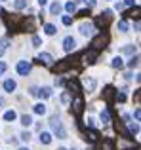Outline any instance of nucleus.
<instances>
[{"instance_id":"f257e3e1","label":"nucleus","mask_w":141,"mask_h":150,"mask_svg":"<svg viewBox=\"0 0 141 150\" xmlns=\"http://www.w3.org/2000/svg\"><path fill=\"white\" fill-rule=\"evenodd\" d=\"M50 125H52L53 133L57 135V139H65V137H67V131H65L63 124L59 122V118H57V116H52V120H50Z\"/></svg>"},{"instance_id":"f03ea898","label":"nucleus","mask_w":141,"mask_h":150,"mask_svg":"<svg viewBox=\"0 0 141 150\" xmlns=\"http://www.w3.org/2000/svg\"><path fill=\"white\" fill-rule=\"evenodd\" d=\"M107 42H109V36H107V34H103V33L97 34V36L92 40V50L99 51L101 48H105V46H107Z\"/></svg>"},{"instance_id":"7ed1b4c3","label":"nucleus","mask_w":141,"mask_h":150,"mask_svg":"<svg viewBox=\"0 0 141 150\" xmlns=\"http://www.w3.org/2000/svg\"><path fill=\"white\" fill-rule=\"evenodd\" d=\"M73 112L76 116H82V112H84V99H82L80 93H76L73 99Z\"/></svg>"},{"instance_id":"20e7f679","label":"nucleus","mask_w":141,"mask_h":150,"mask_svg":"<svg viewBox=\"0 0 141 150\" xmlns=\"http://www.w3.org/2000/svg\"><path fill=\"white\" fill-rule=\"evenodd\" d=\"M97 53H99V51H95V50L86 51V53L82 55V61L88 63V65H93V63H95V59H97Z\"/></svg>"},{"instance_id":"39448f33","label":"nucleus","mask_w":141,"mask_h":150,"mask_svg":"<svg viewBox=\"0 0 141 150\" xmlns=\"http://www.w3.org/2000/svg\"><path fill=\"white\" fill-rule=\"evenodd\" d=\"M17 72L21 74V76H27V74L31 72V63L29 61H19L17 63Z\"/></svg>"},{"instance_id":"423d86ee","label":"nucleus","mask_w":141,"mask_h":150,"mask_svg":"<svg viewBox=\"0 0 141 150\" xmlns=\"http://www.w3.org/2000/svg\"><path fill=\"white\" fill-rule=\"evenodd\" d=\"M74 48H76V40H74L73 36H67V38L63 40V50H65V51H73Z\"/></svg>"},{"instance_id":"0eeeda50","label":"nucleus","mask_w":141,"mask_h":150,"mask_svg":"<svg viewBox=\"0 0 141 150\" xmlns=\"http://www.w3.org/2000/svg\"><path fill=\"white\" fill-rule=\"evenodd\" d=\"M73 67V59H63L61 63H57V67H56V70L57 72H63V70H67Z\"/></svg>"},{"instance_id":"6e6552de","label":"nucleus","mask_w":141,"mask_h":150,"mask_svg":"<svg viewBox=\"0 0 141 150\" xmlns=\"http://www.w3.org/2000/svg\"><path fill=\"white\" fill-rule=\"evenodd\" d=\"M82 82H84V86H86V89H88V93H92L93 89H95V80H93V78L84 76V78H82Z\"/></svg>"},{"instance_id":"1a4fd4ad","label":"nucleus","mask_w":141,"mask_h":150,"mask_svg":"<svg viewBox=\"0 0 141 150\" xmlns=\"http://www.w3.org/2000/svg\"><path fill=\"white\" fill-rule=\"evenodd\" d=\"M99 150H115V141L113 139H103V143H101V146H99Z\"/></svg>"},{"instance_id":"9d476101","label":"nucleus","mask_w":141,"mask_h":150,"mask_svg":"<svg viewBox=\"0 0 141 150\" xmlns=\"http://www.w3.org/2000/svg\"><path fill=\"white\" fill-rule=\"evenodd\" d=\"M38 63H44V65H52V63H53V57H52L50 53H46V51H44V53L38 55Z\"/></svg>"},{"instance_id":"9b49d317","label":"nucleus","mask_w":141,"mask_h":150,"mask_svg":"<svg viewBox=\"0 0 141 150\" xmlns=\"http://www.w3.org/2000/svg\"><path fill=\"white\" fill-rule=\"evenodd\" d=\"M92 30H93V25H92V23H82V25H80V33L84 34V36L92 34Z\"/></svg>"},{"instance_id":"f8f14e48","label":"nucleus","mask_w":141,"mask_h":150,"mask_svg":"<svg viewBox=\"0 0 141 150\" xmlns=\"http://www.w3.org/2000/svg\"><path fill=\"white\" fill-rule=\"evenodd\" d=\"M113 95H115V88H113V86H107V88L103 89V97H105L109 103H111V101H113Z\"/></svg>"},{"instance_id":"ddd939ff","label":"nucleus","mask_w":141,"mask_h":150,"mask_svg":"<svg viewBox=\"0 0 141 150\" xmlns=\"http://www.w3.org/2000/svg\"><path fill=\"white\" fill-rule=\"evenodd\" d=\"M86 137L90 139V143H97V139H99V133H97L95 129H88V131H86Z\"/></svg>"},{"instance_id":"4468645a","label":"nucleus","mask_w":141,"mask_h":150,"mask_svg":"<svg viewBox=\"0 0 141 150\" xmlns=\"http://www.w3.org/2000/svg\"><path fill=\"white\" fill-rule=\"evenodd\" d=\"M115 127H116V131H120V133H122V137H126V139H132V137H130V131H126V127H124V125L120 124V122H116V124H115Z\"/></svg>"},{"instance_id":"2eb2a0df","label":"nucleus","mask_w":141,"mask_h":150,"mask_svg":"<svg viewBox=\"0 0 141 150\" xmlns=\"http://www.w3.org/2000/svg\"><path fill=\"white\" fill-rule=\"evenodd\" d=\"M15 88H17V84H15V82L14 80H6V82H4V89H6V91H15Z\"/></svg>"},{"instance_id":"dca6fc26","label":"nucleus","mask_w":141,"mask_h":150,"mask_svg":"<svg viewBox=\"0 0 141 150\" xmlns=\"http://www.w3.org/2000/svg\"><path fill=\"white\" fill-rule=\"evenodd\" d=\"M38 95H40L42 99H48V97H52V89L50 88H42V89H38Z\"/></svg>"},{"instance_id":"f3484780","label":"nucleus","mask_w":141,"mask_h":150,"mask_svg":"<svg viewBox=\"0 0 141 150\" xmlns=\"http://www.w3.org/2000/svg\"><path fill=\"white\" fill-rule=\"evenodd\" d=\"M111 67H115V69H122L124 63H122V57H113L111 61Z\"/></svg>"},{"instance_id":"a211bd4d","label":"nucleus","mask_w":141,"mask_h":150,"mask_svg":"<svg viewBox=\"0 0 141 150\" xmlns=\"http://www.w3.org/2000/svg\"><path fill=\"white\" fill-rule=\"evenodd\" d=\"M40 143H42V144H50V143H52V135H50L48 131H44V133L40 135Z\"/></svg>"},{"instance_id":"6ab92c4d","label":"nucleus","mask_w":141,"mask_h":150,"mask_svg":"<svg viewBox=\"0 0 141 150\" xmlns=\"http://www.w3.org/2000/svg\"><path fill=\"white\" fill-rule=\"evenodd\" d=\"M15 118H17V114H15V110H8V112L4 114V120H6V122H14Z\"/></svg>"},{"instance_id":"aec40b11","label":"nucleus","mask_w":141,"mask_h":150,"mask_svg":"<svg viewBox=\"0 0 141 150\" xmlns=\"http://www.w3.org/2000/svg\"><path fill=\"white\" fill-rule=\"evenodd\" d=\"M34 114H40V116H44V114H46V106L42 105V103L34 105Z\"/></svg>"},{"instance_id":"412c9836","label":"nucleus","mask_w":141,"mask_h":150,"mask_svg":"<svg viewBox=\"0 0 141 150\" xmlns=\"http://www.w3.org/2000/svg\"><path fill=\"white\" fill-rule=\"evenodd\" d=\"M21 124L25 125V127H29V125L33 124V118H31L29 114H23V116H21Z\"/></svg>"},{"instance_id":"4be33fe9","label":"nucleus","mask_w":141,"mask_h":150,"mask_svg":"<svg viewBox=\"0 0 141 150\" xmlns=\"http://www.w3.org/2000/svg\"><path fill=\"white\" fill-rule=\"evenodd\" d=\"M44 30H46V34H50V36H53V34L57 33V29H56V27L52 25V23H48V25L44 27Z\"/></svg>"},{"instance_id":"5701e85b","label":"nucleus","mask_w":141,"mask_h":150,"mask_svg":"<svg viewBox=\"0 0 141 150\" xmlns=\"http://www.w3.org/2000/svg\"><path fill=\"white\" fill-rule=\"evenodd\" d=\"M59 11H61V4H59V2H53L52 8H50V13L56 15V13H59Z\"/></svg>"},{"instance_id":"b1692460","label":"nucleus","mask_w":141,"mask_h":150,"mask_svg":"<svg viewBox=\"0 0 141 150\" xmlns=\"http://www.w3.org/2000/svg\"><path fill=\"white\" fill-rule=\"evenodd\" d=\"M65 10H67L69 13H74V11H76V4H74V2H67V4H65Z\"/></svg>"},{"instance_id":"393cba45","label":"nucleus","mask_w":141,"mask_h":150,"mask_svg":"<svg viewBox=\"0 0 141 150\" xmlns=\"http://www.w3.org/2000/svg\"><path fill=\"white\" fill-rule=\"evenodd\" d=\"M118 29H120V33H126V30H128V23H126V19H120V21H118Z\"/></svg>"},{"instance_id":"a878e982","label":"nucleus","mask_w":141,"mask_h":150,"mask_svg":"<svg viewBox=\"0 0 141 150\" xmlns=\"http://www.w3.org/2000/svg\"><path fill=\"white\" fill-rule=\"evenodd\" d=\"M137 65H139V57L135 55V57H132V59H130V63H128V67H130V69H135Z\"/></svg>"},{"instance_id":"bb28decb","label":"nucleus","mask_w":141,"mask_h":150,"mask_svg":"<svg viewBox=\"0 0 141 150\" xmlns=\"http://www.w3.org/2000/svg\"><path fill=\"white\" fill-rule=\"evenodd\" d=\"M101 122H103V124H109V122H111V118H109V112H107V110H103V112H101Z\"/></svg>"},{"instance_id":"cd10ccee","label":"nucleus","mask_w":141,"mask_h":150,"mask_svg":"<svg viewBox=\"0 0 141 150\" xmlns=\"http://www.w3.org/2000/svg\"><path fill=\"white\" fill-rule=\"evenodd\" d=\"M25 6H27V0H15V8L17 10H23Z\"/></svg>"},{"instance_id":"c85d7f7f","label":"nucleus","mask_w":141,"mask_h":150,"mask_svg":"<svg viewBox=\"0 0 141 150\" xmlns=\"http://www.w3.org/2000/svg\"><path fill=\"white\" fill-rule=\"evenodd\" d=\"M128 124H130V135H132V133H137V131H139V125H137V124H132V122H128Z\"/></svg>"},{"instance_id":"c756f323","label":"nucleus","mask_w":141,"mask_h":150,"mask_svg":"<svg viewBox=\"0 0 141 150\" xmlns=\"http://www.w3.org/2000/svg\"><path fill=\"white\" fill-rule=\"evenodd\" d=\"M42 44V40H40V36H33V46L34 48H38V46Z\"/></svg>"},{"instance_id":"7c9ffc66","label":"nucleus","mask_w":141,"mask_h":150,"mask_svg":"<svg viewBox=\"0 0 141 150\" xmlns=\"http://www.w3.org/2000/svg\"><path fill=\"white\" fill-rule=\"evenodd\" d=\"M63 25H73V17L70 15H65L63 17Z\"/></svg>"},{"instance_id":"2f4dec72","label":"nucleus","mask_w":141,"mask_h":150,"mask_svg":"<svg viewBox=\"0 0 141 150\" xmlns=\"http://www.w3.org/2000/svg\"><path fill=\"white\" fill-rule=\"evenodd\" d=\"M6 69H8V65H6L4 61H0V76H2V74L6 72Z\"/></svg>"},{"instance_id":"473e14b6","label":"nucleus","mask_w":141,"mask_h":150,"mask_svg":"<svg viewBox=\"0 0 141 150\" xmlns=\"http://www.w3.org/2000/svg\"><path fill=\"white\" fill-rule=\"evenodd\" d=\"M61 101H63V103H65V105H67V103H70V95H69V93H67V91H65V93H63V97H61Z\"/></svg>"},{"instance_id":"72a5a7b5","label":"nucleus","mask_w":141,"mask_h":150,"mask_svg":"<svg viewBox=\"0 0 141 150\" xmlns=\"http://www.w3.org/2000/svg\"><path fill=\"white\" fill-rule=\"evenodd\" d=\"M6 44H8V40H2V42H0V57H2L4 50H6Z\"/></svg>"},{"instance_id":"f704fd0d","label":"nucleus","mask_w":141,"mask_h":150,"mask_svg":"<svg viewBox=\"0 0 141 150\" xmlns=\"http://www.w3.org/2000/svg\"><path fill=\"white\" fill-rule=\"evenodd\" d=\"M116 101H120V103H124V101H126V95H124V93H122V91H120V93H116Z\"/></svg>"},{"instance_id":"c9c22d12","label":"nucleus","mask_w":141,"mask_h":150,"mask_svg":"<svg viewBox=\"0 0 141 150\" xmlns=\"http://www.w3.org/2000/svg\"><path fill=\"white\" fill-rule=\"evenodd\" d=\"M122 51H124V53H134V48H132V46H124Z\"/></svg>"},{"instance_id":"e433bc0d","label":"nucleus","mask_w":141,"mask_h":150,"mask_svg":"<svg viewBox=\"0 0 141 150\" xmlns=\"http://www.w3.org/2000/svg\"><path fill=\"white\" fill-rule=\"evenodd\" d=\"M134 118L139 122V118H141V110H139V108H135V112H134Z\"/></svg>"},{"instance_id":"4c0bfd02","label":"nucleus","mask_w":141,"mask_h":150,"mask_svg":"<svg viewBox=\"0 0 141 150\" xmlns=\"http://www.w3.org/2000/svg\"><path fill=\"white\" fill-rule=\"evenodd\" d=\"M21 139H23V141H29V139H31V135H29L27 131H23V133H21Z\"/></svg>"},{"instance_id":"58836bf2","label":"nucleus","mask_w":141,"mask_h":150,"mask_svg":"<svg viewBox=\"0 0 141 150\" xmlns=\"http://www.w3.org/2000/svg\"><path fill=\"white\" fill-rule=\"evenodd\" d=\"M84 2H86V6H90V8H92L93 4H95V0H84Z\"/></svg>"},{"instance_id":"ea45409f","label":"nucleus","mask_w":141,"mask_h":150,"mask_svg":"<svg viewBox=\"0 0 141 150\" xmlns=\"http://www.w3.org/2000/svg\"><path fill=\"white\" fill-rule=\"evenodd\" d=\"M31 95L36 97V95H38V89H36V88H31Z\"/></svg>"},{"instance_id":"a19ab883","label":"nucleus","mask_w":141,"mask_h":150,"mask_svg":"<svg viewBox=\"0 0 141 150\" xmlns=\"http://www.w3.org/2000/svg\"><path fill=\"white\" fill-rule=\"evenodd\" d=\"M124 4H126V6H134V0H126Z\"/></svg>"},{"instance_id":"79ce46f5","label":"nucleus","mask_w":141,"mask_h":150,"mask_svg":"<svg viewBox=\"0 0 141 150\" xmlns=\"http://www.w3.org/2000/svg\"><path fill=\"white\" fill-rule=\"evenodd\" d=\"M46 2H48V0H38V4H40V6H46Z\"/></svg>"},{"instance_id":"37998d69","label":"nucleus","mask_w":141,"mask_h":150,"mask_svg":"<svg viewBox=\"0 0 141 150\" xmlns=\"http://www.w3.org/2000/svg\"><path fill=\"white\" fill-rule=\"evenodd\" d=\"M2 103H4V101H2V97H0V108H2Z\"/></svg>"},{"instance_id":"c03bdc74","label":"nucleus","mask_w":141,"mask_h":150,"mask_svg":"<svg viewBox=\"0 0 141 150\" xmlns=\"http://www.w3.org/2000/svg\"><path fill=\"white\" fill-rule=\"evenodd\" d=\"M19 150H29V148H19Z\"/></svg>"},{"instance_id":"a18cd8bd","label":"nucleus","mask_w":141,"mask_h":150,"mask_svg":"<svg viewBox=\"0 0 141 150\" xmlns=\"http://www.w3.org/2000/svg\"><path fill=\"white\" fill-rule=\"evenodd\" d=\"M0 13H2V6H0Z\"/></svg>"},{"instance_id":"49530a36","label":"nucleus","mask_w":141,"mask_h":150,"mask_svg":"<svg viewBox=\"0 0 141 150\" xmlns=\"http://www.w3.org/2000/svg\"><path fill=\"white\" fill-rule=\"evenodd\" d=\"M59 150H67V148H59Z\"/></svg>"}]
</instances>
